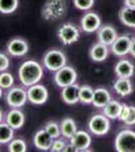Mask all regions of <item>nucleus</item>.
<instances>
[{
	"label": "nucleus",
	"mask_w": 135,
	"mask_h": 152,
	"mask_svg": "<svg viewBox=\"0 0 135 152\" xmlns=\"http://www.w3.org/2000/svg\"><path fill=\"white\" fill-rule=\"evenodd\" d=\"M43 76V68L40 63L33 60L23 62L18 70V77L21 84L25 87L32 86L40 81Z\"/></svg>",
	"instance_id": "obj_1"
},
{
	"label": "nucleus",
	"mask_w": 135,
	"mask_h": 152,
	"mask_svg": "<svg viewBox=\"0 0 135 152\" xmlns=\"http://www.w3.org/2000/svg\"><path fill=\"white\" fill-rule=\"evenodd\" d=\"M66 9V0H48L43 7L41 15L46 21H55L65 15Z\"/></svg>",
	"instance_id": "obj_2"
},
{
	"label": "nucleus",
	"mask_w": 135,
	"mask_h": 152,
	"mask_svg": "<svg viewBox=\"0 0 135 152\" xmlns=\"http://www.w3.org/2000/svg\"><path fill=\"white\" fill-rule=\"evenodd\" d=\"M43 64L48 70L56 72L67 65V57L61 50L53 49L48 50L43 58Z\"/></svg>",
	"instance_id": "obj_3"
},
{
	"label": "nucleus",
	"mask_w": 135,
	"mask_h": 152,
	"mask_svg": "<svg viewBox=\"0 0 135 152\" xmlns=\"http://www.w3.org/2000/svg\"><path fill=\"white\" fill-rule=\"evenodd\" d=\"M115 148L118 152H135V132L122 130L115 139Z\"/></svg>",
	"instance_id": "obj_4"
},
{
	"label": "nucleus",
	"mask_w": 135,
	"mask_h": 152,
	"mask_svg": "<svg viewBox=\"0 0 135 152\" xmlns=\"http://www.w3.org/2000/svg\"><path fill=\"white\" fill-rule=\"evenodd\" d=\"M77 72L71 66H64L63 68H61L60 70H58L55 74V82L58 87H66L69 85H72L74 83H76L77 80Z\"/></svg>",
	"instance_id": "obj_5"
},
{
	"label": "nucleus",
	"mask_w": 135,
	"mask_h": 152,
	"mask_svg": "<svg viewBox=\"0 0 135 152\" xmlns=\"http://www.w3.org/2000/svg\"><path fill=\"white\" fill-rule=\"evenodd\" d=\"M109 118L106 117L105 115L97 114L93 116L90 119L88 127L89 130L94 135L97 136H103L107 134L110 130V121Z\"/></svg>",
	"instance_id": "obj_6"
},
{
	"label": "nucleus",
	"mask_w": 135,
	"mask_h": 152,
	"mask_svg": "<svg viewBox=\"0 0 135 152\" xmlns=\"http://www.w3.org/2000/svg\"><path fill=\"white\" fill-rule=\"evenodd\" d=\"M27 100V90L21 87L9 88L6 94V102L10 107L19 109V107H23Z\"/></svg>",
	"instance_id": "obj_7"
},
{
	"label": "nucleus",
	"mask_w": 135,
	"mask_h": 152,
	"mask_svg": "<svg viewBox=\"0 0 135 152\" xmlns=\"http://www.w3.org/2000/svg\"><path fill=\"white\" fill-rule=\"evenodd\" d=\"M27 88V99L30 104L35 105L45 104L48 99V91L45 85L36 83Z\"/></svg>",
	"instance_id": "obj_8"
},
{
	"label": "nucleus",
	"mask_w": 135,
	"mask_h": 152,
	"mask_svg": "<svg viewBox=\"0 0 135 152\" xmlns=\"http://www.w3.org/2000/svg\"><path fill=\"white\" fill-rule=\"evenodd\" d=\"M58 37L64 45H72L80 38V31L72 23H65L58 28Z\"/></svg>",
	"instance_id": "obj_9"
},
{
	"label": "nucleus",
	"mask_w": 135,
	"mask_h": 152,
	"mask_svg": "<svg viewBox=\"0 0 135 152\" xmlns=\"http://www.w3.org/2000/svg\"><path fill=\"white\" fill-rule=\"evenodd\" d=\"M28 49L27 42L20 38L12 39L6 46L7 53L12 57H22L28 52Z\"/></svg>",
	"instance_id": "obj_10"
},
{
	"label": "nucleus",
	"mask_w": 135,
	"mask_h": 152,
	"mask_svg": "<svg viewBox=\"0 0 135 152\" xmlns=\"http://www.w3.org/2000/svg\"><path fill=\"white\" fill-rule=\"evenodd\" d=\"M101 26V19L95 12H88L82 18L81 26L82 29L87 34H92L98 31Z\"/></svg>",
	"instance_id": "obj_11"
},
{
	"label": "nucleus",
	"mask_w": 135,
	"mask_h": 152,
	"mask_svg": "<svg viewBox=\"0 0 135 152\" xmlns=\"http://www.w3.org/2000/svg\"><path fill=\"white\" fill-rule=\"evenodd\" d=\"M55 139L51 136L45 129L38 130L33 137V144L38 149L43 151L51 150Z\"/></svg>",
	"instance_id": "obj_12"
},
{
	"label": "nucleus",
	"mask_w": 135,
	"mask_h": 152,
	"mask_svg": "<svg viewBox=\"0 0 135 152\" xmlns=\"http://www.w3.org/2000/svg\"><path fill=\"white\" fill-rule=\"evenodd\" d=\"M132 40L128 36H121L116 39V41L111 46L112 52L116 56H125L130 53Z\"/></svg>",
	"instance_id": "obj_13"
},
{
	"label": "nucleus",
	"mask_w": 135,
	"mask_h": 152,
	"mask_svg": "<svg viewBox=\"0 0 135 152\" xmlns=\"http://www.w3.org/2000/svg\"><path fill=\"white\" fill-rule=\"evenodd\" d=\"M5 122L14 130H18L24 125L25 116L19 109L12 107L5 116Z\"/></svg>",
	"instance_id": "obj_14"
},
{
	"label": "nucleus",
	"mask_w": 135,
	"mask_h": 152,
	"mask_svg": "<svg viewBox=\"0 0 135 152\" xmlns=\"http://www.w3.org/2000/svg\"><path fill=\"white\" fill-rule=\"evenodd\" d=\"M70 142L78 149V151H84L91 146L92 139L87 132L77 131L76 134L70 139Z\"/></svg>",
	"instance_id": "obj_15"
},
{
	"label": "nucleus",
	"mask_w": 135,
	"mask_h": 152,
	"mask_svg": "<svg viewBox=\"0 0 135 152\" xmlns=\"http://www.w3.org/2000/svg\"><path fill=\"white\" fill-rule=\"evenodd\" d=\"M79 89L80 86L76 83L63 87V90L61 92V97L67 104H76L77 102H80Z\"/></svg>",
	"instance_id": "obj_16"
},
{
	"label": "nucleus",
	"mask_w": 135,
	"mask_h": 152,
	"mask_svg": "<svg viewBox=\"0 0 135 152\" xmlns=\"http://www.w3.org/2000/svg\"><path fill=\"white\" fill-rule=\"evenodd\" d=\"M118 38L117 31L111 26H105L98 31V39L99 42L106 46H112L113 43Z\"/></svg>",
	"instance_id": "obj_17"
},
{
	"label": "nucleus",
	"mask_w": 135,
	"mask_h": 152,
	"mask_svg": "<svg viewBox=\"0 0 135 152\" xmlns=\"http://www.w3.org/2000/svg\"><path fill=\"white\" fill-rule=\"evenodd\" d=\"M111 100V94L105 88H97L94 90V97L92 104L95 107L103 109Z\"/></svg>",
	"instance_id": "obj_18"
},
{
	"label": "nucleus",
	"mask_w": 135,
	"mask_h": 152,
	"mask_svg": "<svg viewBox=\"0 0 135 152\" xmlns=\"http://www.w3.org/2000/svg\"><path fill=\"white\" fill-rule=\"evenodd\" d=\"M90 57L95 62H103L108 57V46L102 43H97L91 48Z\"/></svg>",
	"instance_id": "obj_19"
},
{
	"label": "nucleus",
	"mask_w": 135,
	"mask_h": 152,
	"mask_svg": "<svg viewBox=\"0 0 135 152\" xmlns=\"http://www.w3.org/2000/svg\"><path fill=\"white\" fill-rule=\"evenodd\" d=\"M115 73L122 78H130L134 73V66L128 60H120L115 66Z\"/></svg>",
	"instance_id": "obj_20"
},
{
	"label": "nucleus",
	"mask_w": 135,
	"mask_h": 152,
	"mask_svg": "<svg viewBox=\"0 0 135 152\" xmlns=\"http://www.w3.org/2000/svg\"><path fill=\"white\" fill-rule=\"evenodd\" d=\"M120 19L126 26L135 28V7L124 6L120 10Z\"/></svg>",
	"instance_id": "obj_21"
},
{
	"label": "nucleus",
	"mask_w": 135,
	"mask_h": 152,
	"mask_svg": "<svg viewBox=\"0 0 135 152\" xmlns=\"http://www.w3.org/2000/svg\"><path fill=\"white\" fill-rule=\"evenodd\" d=\"M61 132H62V135L65 138L67 139H71L74 135L76 134L77 130V125H76L75 121L71 118H66L64 119L62 122H61Z\"/></svg>",
	"instance_id": "obj_22"
},
{
	"label": "nucleus",
	"mask_w": 135,
	"mask_h": 152,
	"mask_svg": "<svg viewBox=\"0 0 135 152\" xmlns=\"http://www.w3.org/2000/svg\"><path fill=\"white\" fill-rule=\"evenodd\" d=\"M114 90L121 96H126L132 92V84L129 78H122L119 77V79L116 80L114 83Z\"/></svg>",
	"instance_id": "obj_23"
},
{
	"label": "nucleus",
	"mask_w": 135,
	"mask_h": 152,
	"mask_svg": "<svg viewBox=\"0 0 135 152\" xmlns=\"http://www.w3.org/2000/svg\"><path fill=\"white\" fill-rule=\"evenodd\" d=\"M122 104L117 100H110L108 104L103 107L104 110V115L109 118L110 120H114L119 118L120 112H121Z\"/></svg>",
	"instance_id": "obj_24"
},
{
	"label": "nucleus",
	"mask_w": 135,
	"mask_h": 152,
	"mask_svg": "<svg viewBox=\"0 0 135 152\" xmlns=\"http://www.w3.org/2000/svg\"><path fill=\"white\" fill-rule=\"evenodd\" d=\"M14 136V129L6 123H0V144L9 143Z\"/></svg>",
	"instance_id": "obj_25"
},
{
	"label": "nucleus",
	"mask_w": 135,
	"mask_h": 152,
	"mask_svg": "<svg viewBox=\"0 0 135 152\" xmlns=\"http://www.w3.org/2000/svg\"><path fill=\"white\" fill-rule=\"evenodd\" d=\"M79 97L80 102H83V104H92L93 97H94V89L89 85L80 86Z\"/></svg>",
	"instance_id": "obj_26"
},
{
	"label": "nucleus",
	"mask_w": 135,
	"mask_h": 152,
	"mask_svg": "<svg viewBox=\"0 0 135 152\" xmlns=\"http://www.w3.org/2000/svg\"><path fill=\"white\" fill-rule=\"evenodd\" d=\"M18 0H0V13H13L18 7Z\"/></svg>",
	"instance_id": "obj_27"
},
{
	"label": "nucleus",
	"mask_w": 135,
	"mask_h": 152,
	"mask_svg": "<svg viewBox=\"0 0 135 152\" xmlns=\"http://www.w3.org/2000/svg\"><path fill=\"white\" fill-rule=\"evenodd\" d=\"M43 129H45L53 139L60 138L61 134H62V132H61V126L56 123V122H53V121H48V123L45 124Z\"/></svg>",
	"instance_id": "obj_28"
},
{
	"label": "nucleus",
	"mask_w": 135,
	"mask_h": 152,
	"mask_svg": "<svg viewBox=\"0 0 135 152\" xmlns=\"http://www.w3.org/2000/svg\"><path fill=\"white\" fill-rule=\"evenodd\" d=\"M26 150L27 146L22 139H12L8 143V151L10 152H25Z\"/></svg>",
	"instance_id": "obj_29"
},
{
	"label": "nucleus",
	"mask_w": 135,
	"mask_h": 152,
	"mask_svg": "<svg viewBox=\"0 0 135 152\" xmlns=\"http://www.w3.org/2000/svg\"><path fill=\"white\" fill-rule=\"evenodd\" d=\"M14 84V78L11 73L9 72H3L0 73V86L3 89H9L13 86Z\"/></svg>",
	"instance_id": "obj_30"
},
{
	"label": "nucleus",
	"mask_w": 135,
	"mask_h": 152,
	"mask_svg": "<svg viewBox=\"0 0 135 152\" xmlns=\"http://www.w3.org/2000/svg\"><path fill=\"white\" fill-rule=\"evenodd\" d=\"M74 5L80 10H89L94 5V0H73Z\"/></svg>",
	"instance_id": "obj_31"
},
{
	"label": "nucleus",
	"mask_w": 135,
	"mask_h": 152,
	"mask_svg": "<svg viewBox=\"0 0 135 152\" xmlns=\"http://www.w3.org/2000/svg\"><path fill=\"white\" fill-rule=\"evenodd\" d=\"M66 145H67V142L63 139L56 138L53 143V146L51 148V152H64L66 148Z\"/></svg>",
	"instance_id": "obj_32"
},
{
	"label": "nucleus",
	"mask_w": 135,
	"mask_h": 152,
	"mask_svg": "<svg viewBox=\"0 0 135 152\" xmlns=\"http://www.w3.org/2000/svg\"><path fill=\"white\" fill-rule=\"evenodd\" d=\"M10 61L4 53H0V72H3L8 69Z\"/></svg>",
	"instance_id": "obj_33"
},
{
	"label": "nucleus",
	"mask_w": 135,
	"mask_h": 152,
	"mask_svg": "<svg viewBox=\"0 0 135 152\" xmlns=\"http://www.w3.org/2000/svg\"><path fill=\"white\" fill-rule=\"evenodd\" d=\"M124 123L127 126H133V125H135V107H133V105H130L129 115L127 117V119L124 121Z\"/></svg>",
	"instance_id": "obj_34"
},
{
	"label": "nucleus",
	"mask_w": 135,
	"mask_h": 152,
	"mask_svg": "<svg viewBox=\"0 0 135 152\" xmlns=\"http://www.w3.org/2000/svg\"><path fill=\"white\" fill-rule=\"evenodd\" d=\"M129 110H130V105H127L123 104H122V107H121V112H120V115H119V119L121 120L122 122H124L125 120L127 119L129 115Z\"/></svg>",
	"instance_id": "obj_35"
},
{
	"label": "nucleus",
	"mask_w": 135,
	"mask_h": 152,
	"mask_svg": "<svg viewBox=\"0 0 135 152\" xmlns=\"http://www.w3.org/2000/svg\"><path fill=\"white\" fill-rule=\"evenodd\" d=\"M64 152H78V149L76 148V147L70 142V143H67V145H66V148H65V150H64Z\"/></svg>",
	"instance_id": "obj_36"
},
{
	"label": "nucleus",
	"mask_w": 135,
	"mask_h": 152,
	"mask_svg": "<svg viewBox=\"0 0 135 152\" xmlns=\"http://www.w3.org/2000/svg\"><path fill=\"white\" fill-rule=\"evenodd\" d=\"M125 6L135 7V0H125Z\"/></svg>",
	"instance_id": "obj_37"
},
{
	"label": "nucleus",
	"mask_w": 135,
	"mask_h": 152,
	"mask_svg": "<svg viewBox=\"0 0 135 152\" xmlns=\"http://www.w3.org/2000/svg\"><path fill=\"white\" fill-rule=\"evenodd\" d=\"M130 54L135 58V40H132L131 48H130Z\"/></svg>",
	"instance_id": "obj_38"
},
{
	"label": "nucleus",
	"mask_w": 135,
	"mask_h": 152,
	"mask_svg": "<svg viewBox=\"0 0 135 152\" xmlns=\"http://www.w3.org/2000/svg\"><path fill=\"white\" fill-rule=\"evenodd\" d=\"M3 118H4L3 112H2V110L0 109V123H2V122H3Z\"/></svg>",
	"instance_id": "obj_39"
},
{
	"label": "nucleus",
	"mask_w": 135,
	"mask_h": 152,
	"mask_svg": "<svg viewBox=\"0 0 135 152\" xmlns=\"http://www.w3.org/2000/svg\"><path fill=\"white\" fill-rule=\"evenodd\" d=\"M2 95H3V88L0 86V99L2 97Z\"/></svg>",
	"instance_id": "obj_40"
}]
</instances>
